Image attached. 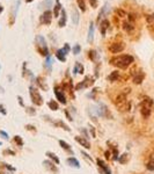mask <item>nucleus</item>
Listing matches in <instances>:
<instances>
[{
  "mask_svg": "<svg viewBox=\"0 0 154 174\" xmlns=\"http://www.w3.org/2000/svg\"><path fill=\"white\" fill-rule=\"evenodd\" d=\"M133 62H134V58L131 55H119V56L112 57L110 59V64L120 70L128 69Z\"/></svg>",
  "mask_w": 154,
  "mask_h": 174,
  "instance_id": "f257e3e1",
  "label": "nucleus"
},
{
  "mask_svg": "<svg viewBox=\"0 0 154 174\" xmlns=\"http://www.w3.org/2000/svg\"><path fill=\"white\" fill-rule=\"evenodd\" d=\"M36 49L42 56H49V49H48L45 38L41 35L36 36Z\"/></svg>",
  "mask_w": 154,
  "mask_h": 174,
  "instance_id": "f03ea898",
  "label": "nucleus"
},
{
  "mask_svg": "<svg viewBox=\"0 0 154 174\" xmlns=\"http://www.w3.org/2000/svg\"><path fill=\"white\" fill-rule=\"evenodd\" d=\"M29 93H30V98H32V101H33L34 105H36V106H42L43 105V99H42L40 92L37 91V88L30 86L29 87Z\"/></svg>",
  "mask_w": 154,
  "mask_h": 174,
  "instance_id": "7ed1b4c3",
  "label": "nucleus"
},
{
  "mask_svg": "<svg viewBox=\"0 0 154 174\" xmlns=\"http://www.w3.org/2000/svg\"><path fill=\"white\" fill-rule=\"evenodd\" d=\"M124 49H125L124 42H115V43H111V44L109 45V51H110L111 53H119V52H122Z\"/></svg>",
  "mask_w": 154,
  "mask_h": 174,
  "instance_id": "20e7f679",
  "label": "nucleus"
},
{
  "mask_svg": "<svg viewBox=\"0 0 154 174\" xmlns=\"http://www.w3.org/2000/svg\"><path fill=\"white\" fill-rule=\"evenodd\" d=\"M19 6H20V0H15L13 6H12V12H11V15H9V26H13L14 22H15V18L17 15Z\"/></svg>",
  "mask_w": 154,
  "mask_h": 174,
  "instance_id": "39448f33",
  "label": "nucleus"
},
{
  "mask_svg": "<svg viewBox=\"0 0 154 174\" xmlns=\"http://www.w3.org/2000/svg\"><path fill=\"white\" fill-rule=\"evenodd\" d=\"M93 85H94V78H91V77L87 76L82 82H80L79 85H77L75 90L79 91L80 88H87V87H90V86H93Z\"/></svg>",
  "mask_w": 154,
  "mask_h": 174,
  "instance_id": "423d86ee",
  "label": "nucleus"
},
{
  "mask_svg": "<svg viewBox=\"0 0 154 174\" xmlns=\"http://www.w3.org/2000/svg\"><path fill=\"white\" fill-rule=\"evenodd\" d=\"M53 14L49 11V9H46L42 15H41V18H40V21H41V23L42 24H45V26H49V24H51V21H52V16Z\"/></svg>",
  "mask_w": 154,
  "mask_h": 174,
  "instance_id": "0eeeda50",
  "label": "nucleus"
},
{
  "mask_svg": "<svg viewBox=\"0 0 154 174\" xmlns=\"http://www.w3.org/2000/svg\"><path fill=\"white\" fill-rule=\"evenodd\" d=\"M128 100H126V93H119L117 96H116V99L114 100V103H115V106L118 108V107H120L123 103H125Z\"/></svg>",
  "mask_w": 154,
  "mask_h": 174,
  "instance_id": "6e6552de",
  "label": "nucleus"
},
{
  "mask_svg": "<svg viewBox=\"0 0 154 174\" xmlns=\"http://www.w3.org/2000/svg\"><path fill=\"white\" fill-rule=\"evenodd\" d=\"M54 95H56L57 100H58L60 103L66 105V96H65L64 92H61V90H59L58 87H56V88H54Z\"/></svg>",
  "mask_w": 154,
  "mask_h": 174,
  "instance_id": "1a4fd4ad",
  "label": "nucleus"
},
{
  "mask_svg": "<svg viewBox=\"0 0 154 174\" xmlns=\"http://www.w3.org/2000/svg\"><path fill=\"white\" fill-rule=\"evenodd\" d=\"M109 26H110V22H109V20H107V19H103V20L100 22V32H101V34H102L103 36L106 35L107 29L109 28Z\"/></svg>",
  "mask_w": 154,
  "mask_h": 174,
  "instance_id": "9d476101",
  "label": "nucleus"
},
{
  "mask_svg": "<svg viewBox=\"0 0 154 174\" xmlns=\"http://www.w3.org/2000/svg\"><path fill=\"white\" fill-rule=\"evenodd\" d=\"M144 78H145L144 72H141V71L136 72V73L133 74V82H134V84H137V85H139V84H141V82H143Z\"/></svg>",
  "mask_w": 154,
  "mask_h": 174,
  "instance_id": "9b49d317",
  "label": "nucleus"
},
{
  "mask_svg": "<svg viewBox=\"0 0 154 174\" xmlns=\"http://www.w3.org/2000/svg\"><path fill=\"white\" fill-rule=\"evenodd\" d=\"M122 28L124 29L126 33H132L133 29H134V26H133V23L130 22V21H124V22L122 23Z\"/></svg>",
  "mask_w": 154,
  "mask_h": 174,
  "instance_id": "f8f14e48",
  "label": "nucleus"
},
{
  "mask_svg": "<svg viewBox=\"0 0 154 174\" xmlns=\"http://www.w3.org/2000/svg\"><path fill=\"white\" fill-rule=\"evenodd\" d=\"M75 140H77L80 145H82L85 149H87V150L90 149V144H89V142H88L86 138H82V137H80V136H77V137H75Z\"/></svg>",
  "mask_w": 154,
  "mask_h": 174,
  "instance_id": "ddd939ff",
  "label": "nucleus"
},
{
  "mask_svg": "<svg viewBox=\"0 0 154 174\" xmlns=\"http://www.w3.org/2000/svg\"><path fill=\"white\" fill-rule=\"evenodd\" d=\"M98 165H99V167H100V168H102V171L104 172V174H111V171H110V168L107 166V164H106L103 160H101V159H98Z\"/></svg>",
  "mask_w": 154,
  "mask_h": 174,
  "instance_id": "4468645a",
  "label": "nucleus"
},
{
  "mask_svg": "<svg viewBox=\"0 0 154 174\" xmlns=\"http://www.w3.org/2000/svg\"><path fill=\"white\" fill-rule=\"evenodd\" d=\"M94 40V23L90 22L89 24V30H88V37H87V41L88 43H91Z\"/></svg>",
  "mask_w": 154,
  "mask_h": 174,
  "instance_id": "2eb2a0df",
  "label": "nucleus"
},
{
  "mask_svg": "<svg viewBox=\"0 0 154 174\" xmlns=\"http://www.w3.org/2000/svg\"><path fill=\"white\" fill-rule=\"evenodd\" d=\"M66 20H67L66 12H65V9H61V18H60V20H59V22H58V26H59L60 28L65 27V26H66Z\"/></svg>",
  "mask_w": 154,
  "mask_h": 174,
  "instance_id": "dca6fc26",
  "label": "nucleus"
},
{
  "mask_svg": "<svg viewBox=\"0 0 154 174\" xmlns=\"http://www.w3.org/2000/svg\"><path fill=\"white\" fill-rule=\"evenodd\" d=\"M56 57L58 58V59H59L60 62H65V61H66V53L64 52V50H63V49L57 50V52H56Z\"/></svg>",
  "mask_w": 154,
  "mask_h": 174,
  "instance_id": "f3484780",
  "label": "nucleus"
},
{
  "mask_svg": "<svg viewBox=\"0 0 154 174\" xmlns=\"http://www.w3.org/2000/svg\"><path fill=\"white\" fill-rule=\"evenodd\" d=\"M67 164H69L70 166L74 167V168H80V164H79L78 159H77V158H74V157L69 158V159H67Z\"/></svg>",
  "mask_w": 154,
  "mask_h": 174,
  "instance_id": "a211bd4d",
  "label": "nucleus"
},
{
  "mask_svg": "<svg viewBox=\"0 0 154 174\" xmlns=\"http://www.w3.org/2000/svg\"><path fill=\"white\" fill-rule=\"evenodd\" d=\"M153 106V100L151 98H144V100L140 103V107H147V108H152Z\"/></svg>",
  "mask_w": 154,
  "mask_h": 174,
  "instance_id": "6ab92c4d",
  "label": "nucleus"
},
{
  "mask_svg": "<svg viewBox=\"0 0 154 174\" xmlns=\"http://www.w3.org/2000/svg\"><path fill=\"white\" fill-rule=\"evenodd\" d=\"M44 166H45L48 169H50L51 172H53V173H58V168L53 165V163H51V161L46 160V161H44Z\"/></svg>",
  "mask_w": 154,
  "mask_h": 174,
  "instance_id": "aec40b11",
  "label": "nucleus"
},
{
  "mask_svg": "<svg viewBox=\"0 0 154 174\" xmlns=\"http://www.w3.org/2000/svg\"><path fill=\"white\" fill-rule=\"evenodd\" d=\"M72 22L73 24L79 23V12L77 11V8H72Z\"/></svg>",
  "mask_w": 154,
  "mask_h": 174,
  "instance_id": "412c9836",
  "label": "nucleus"
},
{
  "mask_svg": "<svg viewBox=\"0 0 154 174\" xmlns=\"http://www.w3.org/2000/svg\"><path fill=\"white\" fill-rule=\"evenodd\" d=\"M140 114L143 117L147 119L148 116L151 115V108H147V107H140Z\"/></svg>",
  "mask_w": 154,
  "mask_h": 174,
  "instance_id": "4be33fe9",
  "label": "nucleus"
},
{
  "mask_svg": "<svg viewBox=\"0 0 154 174\" xmlns=\"http://www.w3.org/2000/svg\"><path fill=\"white\" fill-rule=\"evenodd\" d=\"M77 73H80V74L83 73V66H82L80 63H75V65H74L73 74H77Z\"/></svg>",
  "mask_w": 154,
  "mask_h": 174,
  "instance_id": "5701e85b",
  "label": "nucleus"
},
{
  "mask_svg": "<svg viewBox=\"0 0 154 174\" xmlns=\"http://www.w3.org/2000/svg\"><path fill=\"white\" fill-rule=\"evenodd\" d=\"M59 145L61 148H63L65 151H67V152H70V153H73V151H72V149H71V146L66 143V142H64V140H59Z\"/></svg>",
  "mask_w": 154,
  "mask_h": 174,
  "instance_id": "b1692460",
  "label": "nucleus"
},
{
  "mask_svg": "<svg viewBox=\"0 0 154 174\" xmlns=\"http://www.w3.org/2000/svg\"><path fill=\"white\" fill-rule=\"evenodd\" d=\"M51 66H52V57L49 55L46 56V59H45V63H44V67L49 71H51Z\"/></svg>",
  "mask_w": 154,
  "mask_h": 174,
  "instance_id": "393cba45",
  "label": "nucleus"
},
{
  "mask_svg": "<svg viewBox=\"0 0 154 174\" xmlns=\"http://www.w3.org/2000/svg\"><path fill=\"white\" fill-rule=\"evenodd\" d=\"M108 9H109V4H104V6L102 7V9H101V12L99 13V21L101 20V18H103L107 13H108Z\"/></svg>",
  "mask_w": 154,
  "mask_h": 174,
  "instance_id": "a878e982",
  "label": "nucleus"
},
{
  "mask_svg": "<svg viewBox=\"0 0 154 174\" xmlns=\"http://www.w3.org/2000/svg\"><path fill=\"white\" fill-rule=\"evenodd\" d=\"M130 108H131V103L129 101H126L125 103H123L120 107H118V110L119 111H129Z\"/></svg>",
  "mask_w": 154,
  "mask_h": 174,
  "instance_id": "bb28decb",
  "label": "nucleus"
},
{
  "mask_svg": "<svg viewBox=\"0 0 154 174\" xmlns=\"http://www.w3.org/2000/svg\"><path fill=\"white\" fill-rule=\"evenodd\" d=\"M59 11H61V6H60V3L59 0H56V6H54V9H53V16L54 18H58V14H59Z\"/></svg>",
  "mask_w": 154,
  "mask_h": 174,
  "instance_id": "cd10ccee",
  "label": "nucleus"
},
{
  "mask_svg": "<svg viewBox=\"0 0 154 174\" xmlns=\"http://www.w3.org/2000/svg\"><path fill=\"white\" fill-rule=\"evenodd\" d=\"M118 78H119V72H118V71H114V72H111L110 76L108 77V80H109V81H116Z\"/></svg>",
  "mask_w": 154,
  "mask_h": 174,
  "instance_id": "c85d7f7f",
  "label": "nucleus"
},
{
  "mask_svg": "<svg viewBox=\"0 0 154 174\" xmlns=\"http://www.w3.org/2000/svg\"><path fill=\"white\" fill-rule=\"evenodd\" d=\"M48 106H49V108H50L51 110H58V109H59V106H58V103H57L54 100L49 101V102H48Z\"/></svg>",
  "mask_w": 154,
  "mask_h": 174,
  "instance_id": "c756f323",
  "label": "nucleus"
},
{
  "mask_svg": "<svg viewBox=\"0 0 154 174\" xmlns=\"http://www.w3.org/2000/svg\"><path fill=\"white\" fill-rule=\"evenodd\" d=\"M118 161H119L120 164H126V163L129 161V154H128V153H123V154L118 158Z\"/></svg>",
  "mask_w": 154,
  "mask_h": 174,
  "instance_id": "7c9ffc66",
  "label": "nucleus"
},
{
  "mask_svg": "<svg viewBox=\"0 0 154 174\" xmlns=\"http://www.w3.org/2000/svg\"><path fill=\"white\" fill-rule=\"evenodd\" d=\"M46 156H48L49 158H51V159H52V160H53V161H54V163H56L57 165L59 164V159H58V157H57V156H56L54 153H52V152L48 151V152H46Z\"/></svg>",
  "mask_w": 154,
  "mask_h": 174,
  "instance_id": "2f4dec72",
  "label": "nucleus"
},
{
  "mask_svg": "<svg viewBox=\"0 0 154 174\" xmlns=\"http://www.w3.org/2000/svg\"><path fill=\"white\" fill-rule=\"evenodd\" d=\"M146 167L148 171H154V158H151L148 163L146 164Z\"/></svg>",
  "mask_w": 154,
  "mask_h": 174,
  "instance_id": "473e14b6",
  "label": "nucleus"
},
{
  "mask_svg": "<svg viewBox=\"0 0 154 174\" xmlns=\"http://www.w3.org/2000/svg\"><path fill=\"white\" fill-rule=\"evenodd\" d=\"M78 6L82 12H86V4H85V0H77Z\"/></svg>",
  "mask_w": 154,
  "mask_h": 174,
  "instance_id": "72a5a7b5",
  "label": "nucleus"
},
{
  "mask_svg": "<svg viewBox=\"0 0 154 174\" xmlns=\"http://www.w3.org/2000/svg\"><path fill=\"white\" fill-rule=\"evenodd\" d=\"M89 58L91 61H96V57H98V53H96V51L95 50H89Z\"/></svg>",
  "mask_w": 154,
  "mask_h": 174,
  "instance_id": "f704fd0d",
  "label": "nucleus"
},
{
  "mask_svg": "<svg viewBox=\"0 0 154 174\" xmlns=\"http://www.w3.org/2000/svg\"><path fill=\"white\" fill-rule=\"evenodd\" d=\"M72 50H73V55H79V53H80V50H81V47H80L79 44H75Z\"/></svg>",
  "mask_w": 154,
  "mask_h": 174,
  "instance_id": "c9c22d12",
  "label": "nucleus"
},
{
  "mask_svg": "<svg viewBox=\"0 0 154 174\" xmlns=\"http://www.w3.org/2000/svg\"><path fill=\"white\" fill-rule=\"evenodd\" d=\"M14 140H15L16 144H19V146H22V145H23V140H22V138H21L20 136H15V137H14Z\"/></svg>",
  "mask_w": 154,
  "mask_h": 174,
  "instance_id": "e433bc0d",
  "label": "nucleus"
},
{
  "mask_svg": "<svg viewBox=\"0 0 154 174\" xmlns=\"http://www.w3.org/2000/svg\"><path fill=\"white\" fill-rule=\"evenodd\" d=\"M116 14L117 15H119V16H126V13L123 11V9H119V8H117L116 9Z\"/></svg>",
  "mask_w": 154,
  "mask_h": 174,
  "instance_id": "4c0bfd02",
  "label": "nucleus"
},
{
  "mask_svg": "<svg viewBox=\"0 0 154 174\" xmlns=\"http://www.w3.org/2000/svg\"><path fill=\"white\" fill-rule=\"evenodd\" d=\"M58 125H60L61 128H63V129H65L66 131H71V129L65 124V123H63V122H58Z\"/></svg>",
  "mask_w": 154,
  "mask_h": 174,
  "instance_id": "58836bf2",
  "label": "nucleus"
},
{
  "mask_svg": "<svg viewBox=\"0 0 154 174\" xmlns=\"http://www.w3.org/2000/svg\"><path fill=\"white\" fill-rule=\"evenodd\" d=\"M44 6H45V8H50L52 6V0H45V1H44Z\"/></svg>",
  "mask_w": 154,
  "mask_h": 174,
  "instance_id": "ea45409f",
  "label": "nucleus"
},
{
  "mask_svg": "<svg viewBox=\"0 0 154 174\" xmlns=\"http://www.w3.org/2000/svg\"><path fill=\"white\" fill-rule=\"evenodd\" d=\"M89 3H90V6L93 7V8L98 7V0H89Z\"/></svg>",
  "mask_w": 154,
  "mask_h": 174,
  "instance_id": "a19ab883",
  "label": "nucleus"
},
{
  "mask_svg": "<svg viewBox=\"0 0 154 174\" xmlns=\"http://www.w3.org/2000/svg\"><path fill=\"white\" fill-rule=\"evenodd\" d=\"M81 153H82V156H83L86 159H88L89 161H93V158H91L89 154H87V153H86V152H83V151H81Z\"/></svg>",
  "mask_w": 154,
  "mask_h": 174,
  "instance_id": "79ce46f5",
  "label": "nucleus"
},
{
  "mask_svg": "<svg viewBox=\"0 0 154 174\" xmlns=\"http://www.w3.org/2000/svg\"><path fill=\"white\" fill-rule=\"evenodd\" d=\"M63 50H64V52H65V53L67 55V53L70 52V50H71V48H70V45H69V44L66 43V44H65V47L63 48Z\"/></svg>",
  "mask_w": 154,
  "mask_h": 174,
  "instance_id": "37998d69",
  "label": "nucleus"
},
{
  "mask_svg": "<svg viewBox=\"0 0 154 174\" xmlns=\"http://www.w3.org/2000/svg\"><path fill=\"white\" fill-rule=\"evenodd\" d=\"M0 135H1L5 139H8V134H6L5 131H3V130H0Z\"/></svg>",
  "mask_w": 154,
  "mask_h": 174,
  "instance_id": "c03bdc74",
  "label": "nucleus"
},
{
  "mask_svg": "<svg viewBox=\"0 0 154 174\" xmlns=\"http://www.w3.org/2000/svg\"><path fill=\"white\" fill-rule=\"evenodd\" d=\"M0 113H1L3 115H6V114H7V111L5 110V108H4V106H3V105H0Z\"/></svg>",
  "mask_w": 154,
  "mask_h": 174,
  "instance_id": "a18cd8bd",
  "label": "nucleus"
},
{
  "mask_svg": "<svg viewBox=\"0 0 154 174\" xmlns=\"http://www.w3.org/2000/svg\"><path fill=\"white\" fill-rule=\"evenodd\" d=\"M65 114H66V116H67V119H69V121H72V120H73V119L71 117V115L69 114V111H67V110H65Z\"/></svg>",
  "mask_w": 154,
  "mask_h": 174,
  "instance_id": "49530a36",
  "label": "nucleus"
},
{
  "mask_svg": "<svg viewBox=\"0 0 154 174\" xmlns=\"http://www.w3.org/2000/svg\"><path fill=\"white\" fill-rule=\"evenodd\" d=\"M104 154H106V158H107V159H109V158H110V156H111V153H110L109 151H107Z\"/></svg>",
  "mask_w": 154,
  "mask_h": 174,
  "instance_id": "de8ad7c7",
  "label": "nucleus"
},
{
  "mask_svg": "<svg viewBox=\"0 0 154 174\" xmlns=\"http://www.w3.org/2000/svg\"><path fill=\"white\" fill-rule=\"evenodd\" d=\"M90 132L93 134V137L95 138V130H94V128H93V127H91V129H90Z\"/></svg>",
  "mask_w": 154,
  "mask_h": 174,
  "instance_id": "09e8293b",
  "label": "nucleus"
},
{
  "mask_svg": "<svg viewBox=\"0 0 154 174\" xmlns=\"http://www.w3.org/2000/svg\"><path fill=\"white\" fill-rule=\"evenodd\" d=\"M4 12V7H3V5L1 4H0V14H1Z\"/></svg>",
  "mask_w": 154,
  "mask_h": 174,
  "instance_id": "8fccbe9b",
  "label": "nucleus"
},
{
  "mask_svg": "<svg viewBox=\"0 0 154 174\" xmlns=\"http://www.w3.org/2000/svg\"><path fill=\"white\" fill-rule=\"evenodd\" d=\"M27 3H32V1H34V0H26Z\"/></svg>",
  "mask_w": 154,
  "mask_h": 174,
  "instance_id": "3c124183",
  "label": "nucleus"
},
{
  "mask_svg": "<svg viewBox=\"0 0 154 174\" xmlns=\"http://www.w3.org/2000/svg\"><path fill=\"white\" fill-rule=\"evenodd\" d=\"M0 145H1V142H0Z\"/></svg>",
  "mask_w": 154,
  "mask_h": 174,
  "instance_id": "603ef678",
  "label": "nucleus"
}]
</instances>
